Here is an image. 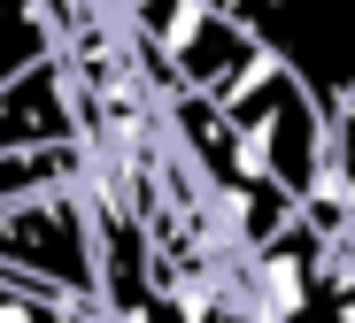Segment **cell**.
Instances as JSON below:
<instances>
[{"mask_svg":"<svg viewBox=\"0 0 355 323\" xmlns=\"http://www.w3.org/2000/svg\"><path fill=\"white\" fill-rule=\"evenodd\" d=\"M54 54V16L46 0H0V77H16L24 62Z\"/></svg>","mask_w":355,"mask_h":323,"instance_id":"obj_4","label":"cell"},{"mask_svg":"<svg viewBox=\"0 0 355 323\" xmlns=\"http://www.w3.org/2000/svg\"><path fill=\"white\" fill-rule=\"evenodd\" d=\"M62 139H85L78 77L62 54H39L16 77H0V154L8 147H62Z\"/></svg>","mask_w":355,"mask_h":323,"instance_id":"obj_3","label":"cell"},{"mask_svg":"<svg viewBox=\"0 0 355 323\" xmlns=\"http://www.w3.org/2000/svg\"><path fill=\"white\" fill-rule=\"evenodd\" d=\"M216 8L240 16L263 54L309 85L324 123L355 108V0H216Z\"/></svg>","mask_w":355,"mask_h":323,"instance_id":"obj_2","label":"cell"},{"mask_svg":"<svg viewBox=\"0 0 355 323\" xmlns=\"http://www.w3.org/2000/svg\"><path fill=\"white\" fill-rule=\"evenodd\" d=\"M0 285L46 293L54 308L93 315L101 308V262H93V208L78 177L24 192V201L0 208Z\"/></svg>","mask_w":355,"mask_h":323,"instance_id":"obj_1","label":"cell"}]
</instances>
